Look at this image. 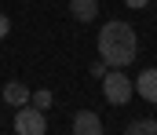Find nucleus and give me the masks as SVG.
<instances>
[{"instance_id": "obj_1", "label": "nucleus", "mask_w": 157, "mask_h": 135, "mask_svg": "<svg viewBox=\"0 0 157 135\" xmlns=\"http://www.w3.org/2000/svg\"><path fill=\"white\" fill-rule=\"evenodd\" d=\"M139 55V37L128 22H106L99 29V58L110 66V69H121V66H132Z\"/></svg>"}, {"instance_id": "obj_2", "label": "nucleus", "mask_w": 157, "mask_h": 135, "mask_svg": "<svg viewBox=\"0 0 157 135\" xmlns=\"http://www.w3.org/2000/svg\"><path fill=\"white\" fill-rule=\"evenodd\" d=\"M102 95H106L110 106H124V102L135 95V84L128 81V73H121V69H106V77H102Z\"/></svg>"}, {"instance_id": "obj_3", "label": "nucleus", "mask_w": 157, "mask_h": 135, "mask_svg": "<svg viewBox=\"0 0 157 135\" xmlns=\"http://www.w3.org/2000/svg\"><path fill=\"white\" fill-rule=\"evenodd\" d=\"M15 132L18 135H44L48 132L44 110H37V106H18L15 110Z\"/></svg>"}, {"instance_id": "obj_4", "label": "nucleus", "mask_w": 157, "mask_h": 135, "mask_svg": "<svg viewBox=\"0 0 157 135\" xmlns=\"http://www.w3.org/2000/svg\"><path fill=\"white\" fill-rule=\"evenodd\" d=\"M73 135H102V121H99V113L80 110L77 117H73Z\"/></svg>"}, {"instance_id": "obj_5", "label": "nucleus", "mask_w": 157, "mask_h": 135, "mask_svg": "<svg viewBox=\"0 0 157 135\" xmlns=\"http://www.w3.org/2000/svg\"><path fill=\"white\" fill-rule=\"evenodd\" d=\"M135 91H139L146 102H154V106H157V66H154V69H143V73H139V81H135Z\"/></svg>"}, {"instance_id": "obj_6", "label": "nucleus", "mask_w": 157, "mask_h": 135, "mask_svg": "<svg viewBox=\"0 0 157 135\" xmlns=\"http://www.w3.org/2000/svg\"><path fill=\"white\" fill-rule=\"evenodd\" d=\"M4 102L15 106V110L26 106V102H29V88H26L22 81H7V84H4Z\"/></svg>"}, {"instance_id": "obj_7", "label": "nucleus", "mask_w": 157, "mask_h": 135, "mask_svg": "<svg viewBox=\"0 0 157 135\" xmlns=\"http://www.w3.org/2000/svg\"><path fill=\"white\" fill-rule=\"evenodd\" d=\"M70 15L77 22H91L99 15V0H70Z\"/></svg>"}, {"instance_id": "obj_8", "label": "nucleus", "mask_w": 157, "mask_h": 135, "mask_svg": "<svg viewBox=\"0 0 157 135\" xmlns=\"http://www.w3.org/2000/svg\"><path fill=\"white\" fill-rule=\"evenodd\" d=\"M128 135H157V121H150V117H143V121L128 124Z\"/></svg>"}, {"instance_id": "obj_9", "label": "nucleus", "mask_w": 157, "mask_h": 135, "mask_svg": "<svg viewBox=\"0 0 157 135\" xmlns=\"http://www.w3.org/2000/svg\"><path fill=\"white\" fill-rule=\"evenodd\" d=\"M51 102H55V95H51L48 88H40V91H29V106H37V110H48Z\"/></svg>"}, {"instance_id": "obj_10", "label": "nucleus", "mask_w": 157, "mask_h": 135, "mask_svg": "<svg viewBox=\"0 0 157 135\" xmlns=\"http://www.w3.org/2000/svg\"><path fill=\"white\" fill-rule=\"evenodd\" d=\"M106 69H110V66H106L102 58H95V62H91V77H95V81H102V77H106Z\"/></svg>"}, {"instance_id": "obj_11", "label": "nucleus", "mask_w": 157, "mask_h": 135, "mask_svg": "<svg viewBox=\"0 0 157 135\" xmlns=\"http://www.w3.org/2000/svg\"><path fill=\"white\" fill-rule=\"evenodd\" d=\"M7 33H11V22H7V15H0V40H4Z\"/></svg>"}, {"instance_id": "obj_12", "label": "nucleus", "mask_w": 157, "mask_h": 135, "mask_svg": "<svg viewBox=\"0 0 157 135\" xmlns=\"http://www.w3.org/2000/svg\"><path fill=\"white\" fill-rule=\"evenodd\" d=\"M124 4H128V7H132V11H139V7H146V4H150V0H124Z\"/></svg>"}]
</instances>
